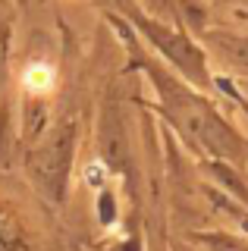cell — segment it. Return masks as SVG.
<instances>
[{
  "label": "cell",
  "mask_w": 248,
  "mask_h": 251,
  "mask_svg": "<svg viewBox=\"0 0 248 251\" xmlns=\"http://www.w3.org/2000/svg\"><path fill=\"white\" fill-rule=\"evenodd\" d=\"M69 154H73V148H69V132L63 129V132H57V135L48 141V148L35 157V173H38L41 185L48 188L50 195H60V188H63Z\"/></svg>",
  "instance_id": "1"
},
{
  "label": "cell",
  "mask_w": 248,
  "mask_h": 251,
  "mask_svg": "<svg viewBox=\"0 0 248 251\" xmlns=\"http://www.w3.org/2000/svg\"><path fill=\"white\" fill-rule=\"evenodd\" d=\"M22 85H25V91L32 94H44L53 88V69L48 63H32V66L22 73Z\"/></svg>",
  "instance_id": "2"
},
{
  "label": "cell",
  "mask_w": 248,
  "mask_h": 251,
  "mask_svg": "<svg viewBox=\"0 0 248 251\" xmlns=\"http://www.w3.org/2000/svg\"><path fill=\"white\" fill-rule=\"evenodd\" d=\"M16 245V235H13V226H10V220H6L3 214H0V251H6V248H13Z\"/></svg>",
  "instance_id": "3"
},
{
  "label": "cell",
  "mask_w": 248,
  "mask_h": 251,
  "mask_svg": "<svg viewBox=\"0 0 248 251\" xmlns=\"http://www.w3.org/2000/svg\"><path fill=\"white\" fill-rule=\"evenodd\" d=\"M104 176H107V170L100 167V163H88V170H85V182L88 185H100Z\"/></svg>",
  "instance_id": "4"
}]
</instances>
